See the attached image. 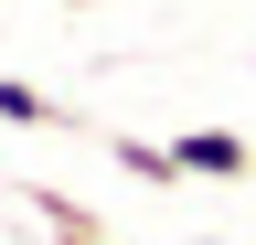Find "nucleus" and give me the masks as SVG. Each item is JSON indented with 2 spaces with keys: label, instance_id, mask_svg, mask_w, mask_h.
Instances as JSON below:
<instances>
[{
  "label": "nucleus",
  "instance_id": "3",
  "mask_svg": "<svg viewBox=\"0 0 256 245\" xmlns=\"http://www.w3.org/2000/svg\"><path fill=\"white\" fill-rule=\"evenodd\" d=\"M107 149H118V171H128V181H192V171H182V149H160V139L107 128Z\"/></svg>",
  "mask_w": 256,
  "mask_h": 245
},
{
  "label": "nucleus",
  "instance_id": "1",
  "mask_svg": "<svg viewBox=\"0 0 256 245\" xmlns=\"http://www.w3.org/2000/svg\"><path fill=\"white\" fill-rule=\"evenodd\" d=\"M171 149H182V171H192V181H256V149H246L235 128H182Z\"/></svg>",
  "mask_w": 256,
  "mask_h": 245
},
{
  "label": "nucleus",
  "instance_id": "2",
  "mask_svg": "<svg viewBox=\"0 0 256 245\" xmlns=\"http://www.w3.org/2000/svg\"><path fill=\"white\" fill-rule=\"evenodd\" d=\"M22 192H32V213H43V224H54L64 245H107V224H96V213H86L75 192H43V181H22Z\"/></svg>",
  "mask_w": 256,
  "mask_h": 245
},
{
  "label": "nucleus",
  "instance_id": "5",
  "mask_svg": "<svg viewBox=\"0 0 256 245\" xmlns=\"http://www.w3.org/2000/svg\"><path fill=\"white\" fill-rule=\"evenodd\" d=\"M75 11H96V0H75Z\"/></svg>",
  "mask_w": 256,
  "mask_h": 245
},
{
  "label": "nucleus",
  "instance_id": "4",
  "mask_svg": "<svg viewBox=\"0 0 256 245\" xmlns=\"http://www.w3.org/2000/svg\"><path fill=\"white\" fill-rule=\"evenodd\" d=\"M0 117H11V128H54V96H43V85H32V75H0Z\"/></svg>",
  "mask_w": 256,
  "mask_h": 245
}]
</instances>
